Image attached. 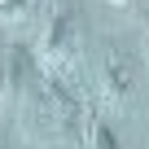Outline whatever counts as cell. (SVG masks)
Instances as JSON below:
<instances>
[{
	"mask_svg": "<svg viewBox=\"0 0 149 149\" xmlns=\"http://www.w3.org/2000/svg\"><path fill=\"white\" fill-rule=\"evenodd\" d=\"M40 61L53 79H66L74 70V61H79V18H74V9H66V5L53 9L44 40H40Z\"/></svg>",
	"mask_w": 149,
	"mask_h": 149,
	"instance_id": "6da1fadb",
	"label": "cell"
},
{
	"mask_svg": "<svg viewBox=\"0 0 149 149\" xmlns=\"http://www.w3.org/2000/svg\"><path fill=\"white\" fill-rule=\"evenodd\" d=\"M97 79H101V92H105L114 105L132 101V92H136V70H132V61H127L114 44H105L101 57H97Z\"/></svg>",
	"mask_w": 149,
	"mask_h": 149,
	"instance_id": "7a4b0ae2",
	"label": "cell"
},
{
	"mask_svg": "<svg viewBox=\"0 0 149 149\" xmlns=\"http://www.w3.org/2000/svg\"><path fill=\"white\" fill-rule=\"evenodd\" d=\"M92 149H123V140H118V132H114L110 118H97L92 123Z\"/></svg>",
	"mask_w": 149,
	"mask_h": 149,
	"instance_id": "3957f363",
	"label": "cell"
},
{
	"mask_svg": "<svg viewBox=\"0 0 149 149\" xmlns=\"http://www.w3.org/2000/svg\"><path fill=\"white\" fill-rule=\"evenodd\" d=\"M35 13V0H0V22H26Z\"/></svg>",
	"mask_w": 149,
	"mask_h": 149,
	"instance_id": "277c9868",
	"label": "cell"
},
{
	"mask_svg": "<svg viewBox=\"0 0 149 149\" xmlns=\"http://www.w3.org/2000/svg\"><path fill=\"white\" fill-rule=\"evenodd\" d=\"M13 101V84H9V66H5V57H0V110H5Z\"/></svg>",
	"mask_w": 149,
	"mask_h": 149,
	"instance_id": "5b68a950",
	"label": "cell"
},
{
	"mask_svg": "<svg viewBox=\"0 0 149 149\" xmlns=\"http://www.w3.org/2000/svg\"><path fill=\"white\" fill-rule=\"evenodd\" d=\"M114 5H123V0H114Z\"/></svg>",
	"mask_w": 149,
	"mask_h": 149,
	"instance_id": "8992f818",
	"label": "cell"
}]
</instances>
